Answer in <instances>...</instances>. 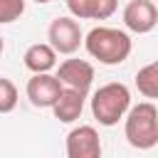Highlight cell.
Listing matches in <instances>:
<instances>
[{"label":"cell","instance_id":"cell-1","mask_svg":"<svg viewBox=\"0 0 158 158\" xmlns=\"http://www.w3.org/2000/svg\"><path fill=\"white\" fill-rule=\"evenodd\" d=\"M84 47H86V52H89L94 59H99L101 64L116 67V64H121V62L128 59L133 44H131V37H128L123 30L99 25V27L89 30V35L84 37Z\"/></svg>","mask_w":158,"mask_h":158},{"label":"cell","instance_id":"cell-2","mask_svg":"<svg viewBox=\"0 0 158 158\" xmlns=\"http://www.w3.org/2000/svg\"><path fill=\"white\" fill-rule=\"evenodd\" d=\"M131 109V91L121 81H109L99 86L91 96V114L101 126H116Z\"/></svg>","mask_w":158,"mask_h":158},{"label":"cell","instance_id":"cell-3","mask_svg":"<svg viewBox=\"0 0 158 158\" xmlns=\"http://www.w3.org/2000/svg\"><path fill=\"white\" fill-rule=\"evenodd\" d=\"M126 141L138 148L148 151L158 143V109L151 101H141L128 109L126 114V126H123Z\"/></svg>","mask_w":158,"mask_h":158},{"label":"cell","instance_id":"cell-4","mask_svg":"<svg viewBox=\"0 0 158 158\" xmlns=\"http://www.w3.org/2000/svg\"><path fill=\"white\" fill-rule=\"evenodd\" d=\"M47 40L59 54H74L79 49V44H84V32L77 20L57 17V20H52V25L47 30Z\"/></svg>","mask_w":158,"mask_h":158},{"label":"cell","instance_id":"cell-5","mask_svg":"<svg viewBox=\"0 0 158 158\" xmlns=\"http://www.w3.org/2000/svg\"><path fill=\"white\" fill-rule=\"evenodd\" d=\"M64 91V84L59 81L57 74H32V79L27 81V99L32 101V106L40 109H52L59 99V94Z\"/></svg>","mask_w":158,"mask_h":158},{"label":"cell","instance_id":"cell-6","mask_svg":"<svg viewBox=\"0 0 158 158\" xmlns=\"http://www.w3.org/2000/svg\"><path fill=\"white\" fill-rule=\"evenodd\" d=\"M67 158H101V138L94 126H77L67 133Z\"/></svg>","mask_w":158,"mask_h":158},{"label":"cell","instance_id":"cell-7","mask_svg":"<svg viewBox=\"0 0 158 158\" xmlns=\"http://www.w3.org/2000/svg\"><path fill=\"white\" fill-rule=\"evenodd\" d=\"M123 25L136 32V35H146L158 25V10L151 0H131L123 7Z\"/></svg>","mask_w":158,"mask_h":158},{"label":"cell","instance_id":"cell-8","mask_svg":"<svg viewBox=\"0 0 158 158\" xmlns=\"http://www.w3.org/2000/svg\"><path fill=\"white\" fill-rule=\"evenodd\" d=\"M57 77L64 86L86 94L91 89V81H94V67L86 59H64L57 69Z\"/></svg>","mask_w":158,"mask_h":158},{"label":"cell","instance_id":"cell-9","mask_svg":"<svg viewBox=\"0 0 158 158\" xmlns=\"http://www.w3.org/2000/svg\"><path fill=\"white\" fill-rule=\"evenodd\" d=\"M84 99H86V94L64 86V91L59 94L57 104L52 106L54 118L62 121V123H72V121H77V118L81 116V111H84Z\"/></svg>","mask_w":158,"mask_h":158},{"label":"cell","instance_id":"cell-10","mask_svg":"<svg viewBox=\"0 0 158 158\" xmlns=\"http://www.w3.org/2000/svg\"><path fill=\"white\" fill-rule=\"evenodd\" d=\"M25 67L32 72V74H44L49 69H54L57 64V49L52 44H44V42H37V44H30L27 52H25Z\"/></svg>","mask_w":158,"mask_h":158},{"label":"cell","instance_id":"cell-11","mask_svg":"<svg viewBox=\"0 0 158 158\" xmlns=\"http://www.w3.org/2000/svg\"><path fill=\"white\" fill-rule=\"evenodd\" d=\"M136 89L146 99H158V59L138 69V74H136Z\"/></svg>","mask_w":158,"mask_h":158},{"label":"cell","instance_id":"cell-12","mask_svg":"<svg viewBox=\"0 0 158 158\" xmlns=\"http://www.w3.org/2000/svg\"><path fill=\"white\" fill-rule=\"evenodd\" d=\"M15 106H17V86L10 79L0 77V114H10Z\"/></svg>","mask_w":158,"mask_h":158},{"label":"cell","instance_id":"cell-13","mask_svg":"<svg viewBox=\"0 0 158 158\" xmlns=\"http://www.w3.org/2000/svg\"><path fill=\"white\" fill-rule=\"evenodd\" d=\"M25 12V0H0V25L20 20Z\"/></svg>","mask_w":158,"mask_h":158},{"label":"cell","instance_id":"cell-14","mask_svg":"<svg viewBox=\"0 0 158 158\" xmlns=\"http://www.w3.org/2000/svg\"><path fill=\"white\" fill-rule=\"evenodd\" d=\"M67 10H69L77 20H94L96 0H67Z\"/></svg>","mask_w":158,"mask_h":158},{"label":"cell","instance_id":"cell-15","mask_svg":"<svg viewBox=\"0 0 158 158\" xmlns=\"http://www.w3.org/2000/svg\"><path fill=\"white\" fill-rule=\"evenodd\" d=\"M118 7V0H96V12L94 20H109Z\"/></svg>","mask_w":158,"mask_h":158},{"label":"cell","instance_id":"cell-16","mask_svg":"<svg viewBox=\"0 0 158 158\" xmlns=\"http://www.w3.org/2000/svg\"><path fill=\"white\" fill-rule=\"evenodd\" d=\"M2 49H5V42H2V37H0V54H2Z\"/></svg>","mask_w":158,"mask_h":158},{"label":"cell","instance_id":"cell-17","mask_svg":"<svg viewBox=\"0 0 158 158\" xmlns=\"http://www.w3.org/2000/svg\"><path fill=\"white\" fill-rule=\"evenodd\" d=\"M35 2H49V0H35Z\"/></svg>","mask_w":158,"mask_h":158}]
</instances>
